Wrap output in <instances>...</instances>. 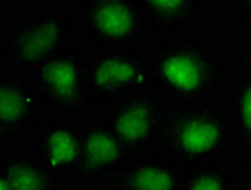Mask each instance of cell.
<instances>
[{
	"label": "cell",
	"mask_w": 251,
	"mask_h": 190,
	"mask_svg": "<svg viewBox=\"0 0 251 190\" xmlns=\"http://www.w3.org/2000/svg\"><path fill=\"white\" fill-rule=\"evenodd\" d=\"M92 46L73 44L31 71L32 84L48 116L76 120L95 111L97 101L88 90L86 63Z\"/></svg>",
	"instance_id": "3"
},
{
	"label": "cell",
	"mask_w": 251,
	"mask_h": 190,
	"mask_svg": "<svg viewBox=\"0 0 251 190\" xmlns=\"http://www.w3.org/2000/svg\"><path fill=\"white\" fill-rule=\"evenodd\" d=\"M80 135L82 127L73 120L48 116L44 126L38 129L34 152L44 166L59 177L73 175L80 160Z\"/></svg>",
	"instance_id": "11"
},
{
	"label": "cell",
	"mask_w": 251,
	"mask_h": 190,
	"mask_svg": "<svg viewBox=\"0 0 251 190\" xmlns=\"http://www.w3.org/2000/svg\"><path fill=\"white\" fill-rule=\"evenodd\" d=\"M242 190H251V185H250V187H248V189H242Z\"/></svg>",
	"instance_id": "22"
},
{
	"label": "cell",
	"mask_w": 251,
	"mask_h": 190,
	"mask_svg": "<svg viewBox=\"0 0 251 190\" xmlns=\"http://www.w3.org/2000/svg\"><path fill=\"white\" fill-rule=\"evenodd\" d=\"M228 118L232 152L236 154V171L251 185V76L246 72H240L232 80Z\"/></svg>",
	"instance_id": "12"
},
{
	"label": "cell",
	"mask_w": 251,
	"mask_h": 190,
	"mask_svg": "<svg viewBox=\"0 0 251 190\" xmlns=\"http://www.w3.org/2000/svg\"><path fill=\"white\" fill-rule=\"evenodd\" d=\"M185 171L166 154L152 150L127 158L97 181V190H181Z\"/></svg>",
	"instance_id": "8"
},
{
	"label": "cell",
	"mask_w": 251,
	"mask_h": 190,
	"mask_svg": "<svg viewBox=\"0 0 251 190\" xmlns=\"http://www.w3.org/2000/svg\"><path fill=\"white\" fill-rule=\"evenodd\" d=\"M143 55L151 88L166 101L213 99L230 82L221 51L200 36H151Z\"/></svg>",
	"instance_id": "1"
},
{
	"label": "cell",
	"mask_w": 251,
	"mask_h": 190,
	"mask_svg": "<svg viewBox=\"0 0 251 190\" xmlns=\"http://www.w3.org/2000/svg\"><path fill=\"white\" fill-rule=\"evenodd\" d=\"M12 141H16L14 137H10L2 127H0V144H6V142H12Z\"/></svg>",
	"instance_id": "18"
},
{
	"label": "cell",
	"mask_w": 251,
	"mask_h": 190,
	"mask_svg": "<svg viewBox=\"0 0 251 190\" xmlns=\"http://www.w3.org/2000/svg\"><path fill=\"white\" fill-rule=\"evenodd\" d=\"M0 175L10 190H59V175L38 160L32 146H17L0 156Z\"/></svg>",
	"instance_id": "13"
},
{
	"label": "cell",
	"mask_w": 251,
	"mask_h": 190,
	"mask_svg": "<svg viewBox=\"0 0 251 190\" xmlns=\"http://www.w3.org/2000/svg\"><path fill=\"white\" fill-rule=\"evenodd\" d=\"M16 2H19V6H27V2H31V0H16Z\"/></svg>",
	"instance_id": "21"
},
{
	"label": "cell",
	"mask_w": 251,
	"mask_h": 190,
	"mask_svg": "<svg viewBox=\"0 0 251 190\" xmlns=\"http://www.w3.org/2000/svg\"><path fill=\"white\" fill-rule=\"evenodd\" d=\"M137 4L152 36H170L187 25L204 23L207 17L205 0H137Z\"/></svg>",
	"instance_id": "14"
},
{
	"label": "cell",
	"mask_w": 251,
	"mask_h": 190,
	"mask_svg": "<svg viewBox=\"0 0 251 190\" xmlns=\"http://www.w3.org/2000/svg\"><path fill=\"white\" fill-rule=\"evenodd\" d=\"M234 61L240 67L242 72L251 76V29L248 34H244L234 46Z\"/></svg>",
	"instance_id": "16"
},
{
	"label": "cell",
	"mask_w": 251,
	"mask_h": 190,
	"mask_svg": "<svg viewBox=\"0 0 251 190\" xmlns=\"http://www.w3.org/2000/svg\"><path fill=\"white\" fill-rule=\"evenodd\" d=\"M154 150L183 171L219 164L232 152L228 109L215 99L168 101Z\"/></svg>",
	"instance_id": "2"
},
{
	"label": "cell",
	"mask_w": 251,
	"mask_h": 190,
	"mask_svg": "<svg viewBox=\"0 0 251 190\" xmlns=\"http://www.w3.org/2000/svg\"><path fill=\"white\" fill-rule=\"evenodd\" d=\"M181 190H236L234 173L219 164H207L185 171Z\"/></svg>",
	"instance_id": "15"
},
{
	"label": "cell",
	"mask_w": 251,
	"mask_h": 190,
	"mask_svg": "<svg viewBox=\"0 0 251 190\" xmlns=\"http://www.w3.org/2000/svg\"><path fill=\"white\" fill-rule=\"evenodd\" d=\"M80 14L92 48L143 51L152 36L137 0H80Z\"/></svg>",
	"instance_id": "5"
},
{
	"label": "cell",
	"mask_w": 251,
	"mask_h": 190,
	"mask_svg": "<svg viewBox=\"0 0 251 190\" xmlns=\"http://www.w3.org/2000/svg\"><path fill=\"white\" fill-rule=\"evenodd\" d=\"M234 23L251 27V0H234Z\"/></svg>",
	"instance_id": "17"
},
{
	"label": "cell",
	"mask_w": 251,
	"mask_h": 190,
	"mask_svg": "<svg viewBox=\"0 0 251 190\" xmlns=\"http://www.w3.org/2000/svg\"><path fill=\"white\" fill-rule=\"evenodd\" d=\"M6 4H8V0H0V10H4V8H6Z\"/></svg>",
	"instance_id": "20"
},
{
	"label": "cell",
	"mask_w": 251,
	"mask_h": 190,
	"mask_svg": "<svg viewBox=\"0 0 251 190\" xmlns=\"http://www.w3.org/2000/svg\"><path fill=\"white\" fill-rule=\"evenodd\" d=\"M166 103L152 88L131 90L105 103V124L122 141L129 158L156 148Z\"/></svg>",
	"instance_id": "6"
},
{
	"label": "cell",
	"mask_w": 251,
	"mask_h": 190,
	"mask_svg": "<svg viewBox=\"0 0 251 190\" xmlns=\"http://www.w3.org/2000/svg\"><path fill=\"white\" fill-rule=\"evenodd\" d=\"M73 46V19L57 8H42L10 25L4 34L2 57L12 71L31 72L38 65Z\"/></svg>",
	"instance_id": "4"
},
{
	"label": "cell",
	"mask_w": 251,
	"mask_h": 190,
	"mask_svg": "<svg viewBox=\"0 0 251 190\" xmlns=\"http://www.w3.org/2000/svg\"><path fill=\"white\" fill-rule=\"evenodd\" d=\"M127 158L122 141L105 122H90L82 126L80 160L75 173L71 175L73 189L88 190Z\"/></svg>",
	"instance_id": "9"
},
{
	"label": "cell",
	"mask_w": 251,
	"mask_h": 190,
	"mask_svg": "<svg viewBox=\"0 0 251 190\" xmlns=\"http://www.w3.org/2000/svg\"><path fill=\"white\" fill-rule=\"evenodd\" d=\"M0 190H10V187L6 185V181L2 179V175H0Z\"/></svg>",
	"instance_id": "19"
},
{
	"label": "cell",
	"mask_w": 251,
	"mask_h": 190,
	"mask_svg": "<svg viewBox=\"0 0 251 190\" xmlns=\"http://www.w3.org/2000/svg\"><path fill=\"white\" fill-rule=\"evenodd\" d=\"M48 112L34 84L14 71L0 76V127L16 139L19 133L36 131L44 126Z\"/></svg>",
	"instance_id": "10"
},
{
	"label": "cell",
	"mask_w": 251,
	"mask_h": 190,
	"mask_svg": "<svg viewBox=\"0 0 251 190\" xmlns=\"http://www.w3.org/2000/svg\"><path fill=\"white\" fill-rule=\"evenodd\" d=\"M86 82L94 99L103 105L131 90L151 88L143 51L124 48L92 49L86 63Z\"/></svg>",
	"instance_id": "7"
}]
</instances>
